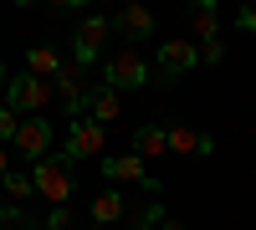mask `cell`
I'll use <instances>...</instances> for the list:
<instances>
[{
  "label": "cell",
  "mask_w": 256,
  "mask_h": 230,
  "mask_svg": "<svg viewBox=\"0 0 256 230\" xmlns=\"http://www.w3.org/2000/svg\"><path fill=\"white\" fill-rule=\"evenodd\" d=\"M10 143H16V154L31 159V164L46 159V154H52V123H46V118H20V128H16Z\"/></svg>",
  "instance_id": "cell-5"
},
{
  "label": "cell",
  "mask_w": 256,
  "mask_h": 230,
  "mask_svg": "<svg viewBox=\"0 0 256 230\" xmlns=\"http://www.w3.org/2000/svg\"><path fill=\"white\" fill-rule=\"evenodd\" d=\"M31 184H36L41 200H52L56 210H67V200H72V190H77V164H72L67 154H46V159L31 164Z\"/></svg>",
  "instance_id": "cell-1"
},
{
  "label": "cell",
  "mask_w": 256,
  "mask_h": 230,
  "mask_svg": "<svg viewBox=\"0 0 256 230\" xmlns=\"http://www.w3.org/2000/svg\"><path fill=\"white\" fill-rule=\"evenodd\" d=\"M92 220H98V225L123 220V195H118V190H102V195L92 200Z\"/></svg>",
  "instance_id": "cell-15"
},
{
  "label": "cell",
  "mask_w": 256,
  "mask_h": 230,
  "mask_svg": "<svg viewBox=\"0 0 256 230\" xmlns=\"http://www.w3.org/2000/svg\"><path fill=\"white\" fill-rule=\"evenodd\" d=\"M46 230H72V215H67V210H52V220H46Z\"/></svg>",
  "instance_id": "cell-21"
},
{
  "label": "cell",
  "mask_w": 256,
  "mask_h": 230,
  "mask_svg": "<svg viewBox=\"0 0 256 230\" xmlns=\"http://www.w3.org/2000/svg\"><path fill=\"white\" fill-rule=\"evenodd\" d=\"M88 118L108 128V123L118 118V92H113V87H92V92H88Z\"/></svg>",
  "instance_id": "cell-13"
},
{
  "label": "cell",
  "mask_w": 256,
  "mask_h": 230,
  "mask_svg": "<svg viewBox=\"0 0 256 230\" xmlns=\"http://www.w3.org/2000/svg\"><path fill=\"white\" fill-rule=\"evenodd\" d=\"M52 82H56V97H62V108H67L72 118H88V87H82V67H62Z\"/></svg>",
  "instance_id": "cell-9"
},
{
  "label": "cell",
  "mask_w": 256,
  "mask_h": 230,
  "mask_svg": "<svg viewBox=\"0 0 256 230\" xmlns=\"http://www.w3.org/2000/svg\"><path fill=\"white\" fill-rule=\"evenodd\" d=\"M164 138H169V154H174V159H200V154H216V138H210V133H200V128H190V123H169V128H164Z\"/></svg>",
  "instance_id": "cell-7"
},
{
  "label": "cell",
  "mask_w": 256,
  "mask_h": 230,
  "mask_svg": "<svg viewBox=\"0 0 256 230\" xmlns=\"http://www.w3.org/2000/svg\"><path fill=\"white\" fill-rule=\"evenodd\" d=\"M26 72L41 77V82H52V77L62 72V56H56L52 46H31V51H26Z\"/></svg>",
  "instance_id": "cell-14"
},
{
  "label": "cell",
  "mask_w": 256,
  "mask_h": 230,
  "mask_svg": "<svg viewBox=\"0 0 256 230\" xmlns=\"http://www.w3.org/2000/svg\"><path fill=\"white\" fill-rule=\"evenodd\" d=\"M128 154H138L144 164H154V159H164L169 154V138H164V123H138L134 128V149Z\"/></svg>",
  "instance_id": "cell-11"
},
{
  "label": "cell",
  "mask_w": 256,
  "mask_h": 230,
  "mask_svg": "<svg viewBox=\"0 0 256 230\" xmlns=\"http://www.w3.org/2000/svg\"><path fill=\"white\" fill-rule=\"evenodd\" d=\"M148 82V61L128 46V51H118V56H108V67H102V87H113V92H134V87H144Z\"/></svg>",
  "instance_id": "cell-3"
},
{
  "label": "cell",
  "mask_w": 256,
  "mask_h": 230,
  "mask_svg": "<svg viewBox=\"0 0 256 230\" xmlns=\"http://www.w3.org/2000/svg\"><path fill=\"white\" fill-rule=\"evenodd\" d=\"M6 82H10V77H6V67H0V87H6Z\"/></svg>",
  "instance_id": "cell-25"
},
{
  "label": "cell",
  "mask_w": 256,
  "mask_h": 230,
  "mask_svg": "<svg viewBox=\"0 0 256 230\" xmlns=\"http://www.w3.org/2000/svg\"><path fill=\"white\" fill-rule=\"evenodd\" d=\"M200 56H205V61H220V56H226V41H220V36H216V41H205V51H200Z\"/></svg>",
  "instance_id": "cell-20"
},
{
  "label": "cell",
  "mask_w": 256,
  "mask_h": 230,
  "mask_svg": "<svg viewBox=\"0 0 256 230\" xmlns=\"http://www.w3.org/2000/svg\"><path fill=\"white\" fill-rule=\"evenodd\" d=\"M236 26H241L246 36H256V5H241V15H236Z\"/></svg>",
  "instance_id": "cell-19"
},
{
  "label": "cell",
  "mask_w": 256,
  "mask_h": 230,
  "mask_svg": "<svg viewBox=\"0 0 256 230\" xmlns=\"http://www.w3.org/2000/svg\"><path fill=\"white\" fill-rule=\"evenodd\" d=\"M108 31H113L108 15H88V20L77 26V36H72V56H77V67H88V61L102 56V41H108Z\"/></svg>",
  "instance_id": "cell-4"
},
{
  "label": "cell",
  "mask_w": 256,
  "mask_h": 230,
  "mask_svg": "<svg viewBox=\"0 0 256 230\" xmlns=\"http://www.w3.org/2000/svg\"><path fill=\"white\" fill-rule=\"evenodd\" d=\"M46 97H52V82H41L31 72H20L6 82V108L16 118H41V108H46Z\"/></svg>",
  "instance_id": "cell-2"
},
{
  "label": "cell",
  "mask_w": 256,
  "mask_h": 230,
  "mask_svg": "<svg viewBox=\"0 0 256 230\" xmlns=\"http://www.w3.org/2000/svg\"><path fill=\"white\" fill-rule=\"evenodd\" d=\"M16 128H20V118L6 108V102H0V138H16Z\"/></svg>",
  "instance_id": "cell-18"
},
{
  "label": "cell",
  "mask_w": 256,
  "mask_h": 230,
  "mask_svg": "<svg viewBox=\"0 0 256 230\" xmlns=\"http://www.w3.org/2000/svg\"><path fill=\"white\" fill-rule=\"evenodd\" d=\"M190 26H195V36L216 41V31H220V10H216V5L205 0V5H195V10H190Z\"/></svg>",
  "instance_id": "cell-16"
},
{
  "label": "cell",
  "mask_w": 256,
  "mask_h": 230,
  "mask_svg": "<svg viewBox=\"0 0 256 230\" xmlns=\"http://www.w3.org/2000/svg\"><path fill=\"white\" fill-rule=\"evenodd\" d=\"M195 61H200V46H195V41H159V61H154V67H159L164 82H169V77H184Z\"/></svg>",
  "instance_id": "cell-8"
},
{
  "label": "cell",
  "mask_w": 256,
  "mask_h": 230,
  "mask_svg": "<svg viewBox=\"0 0 256 230\" xmlns=\"http://www.w3.org/2000/svg\"><path fill=\"white\" fill-rule=\"evenodd\" d=\"M123 230H148V225H138V220H134V225H123Z\"/></svg>",
  "instance_id": "cell-24"
},
{
  "label": "cell",
  "mask_w": 256,
  "mask_h": 230,
  "mask_svg": "<svg viewBox=\"0 0 256 230\" xmlns=\"http://www.w3.org/2000/svg\"><path fill=\"white\" fill-rule=\"evenodd\" d=\"M102 174H108L113 184H144V179H148V169H144L138 154H113L108 164H102Z\"/></svg>",
  "instance_id": "cell-12"
},
{
  "label": "cell",
  "mask_w": 256,
  "mask_h": 230,
  "mask_svg": "<svg viewBox=\"0 0 256 230\" xmlns=\"http://www.w3.org/2000/svg\"><path fill=\"white\" fill-rule=\"evenodd\" d=\"M154 26H159V20H154V10H148V5H123V10L113 15V31L128 36V41H148V36H154Z\"/></svg>",
  "instance_id": "cell-10"
},
{
  "label": "cell",
  "mask_w": 256,
  "mask_h": 230,
  "mask_svg": "<svg viewBox=\"0 0 256 230\" xmlns=\"http://www.w3.org/2000/svg\"><path fill=\"white\" fill-rule=\"evenodd\" d=\"M0 184H6V195H10V200H31V195H36V184H31V174H16V169H10L6 179H0Z\"/></svg>",
  "instance_id": "cell-17"
},
{
  "label": "cell",
  "mask_w": 256,
  "mask_h": 230,
  "mask_svg": "<svg viewBox=\"0 0 256 230\" xmlns=\"http://www.w3.org/2000/svg\"><path fill=\"white\" fill-rule=\"evenodd\" d=\"M159 230H184V225H180V220H164V225H159Z\"/></svg>",
  "instance_id": "cell-23"
},
{
  "label": "cell",
  "mask_w": 256,
  "mask_h": 230,
  "mask_svg": "<svg viewBox=\"0 0 256 230\" xmlns=\"http://www.w3.org/2000/svg\"><path fill=\"white\" fill-rule=\"evenodd\" d=\"M102 143H108V128L92 123V118H77L72 133H67V159H72V164H77V159H98Z\"/></svg>",
  "instance_id": "cell-6"
},
{
  "label": "cell",
  "mask_w": 256,
  "mask_h": 230,
  "mask_svg": "<svg viewBox=\"0 0 256 230\" xmlns=\"http://www.w3.org/2000/svg\"><path fill=\"white\" fill-rule=\"evenodd\" d=\"M10 174V154H6V143H0V179Z\"/></svg>",
  "instance_id": "cell-22"
}]
</instances>
